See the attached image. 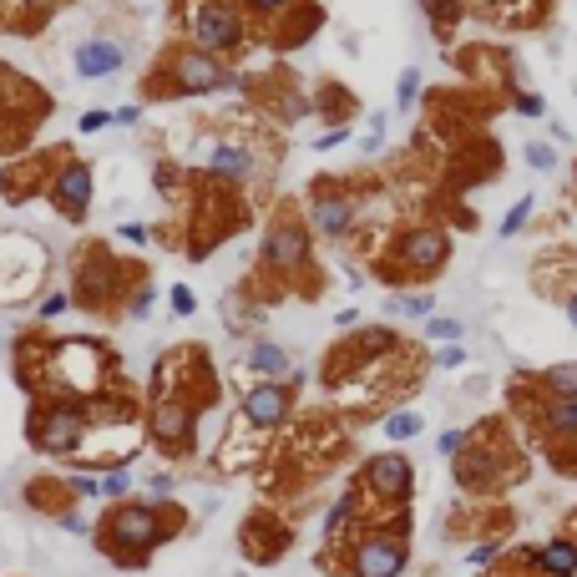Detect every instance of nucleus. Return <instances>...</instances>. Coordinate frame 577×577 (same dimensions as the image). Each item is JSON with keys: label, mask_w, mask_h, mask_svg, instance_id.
<instances>
[{"label": "nucleus", "mask_w": 577, "mask_h": 577, "mask_svg": "<svg viewBox=\"0 0 577 577\" xmlns=\"http://www.w3.org/2000/svg\"><path fill=\"white\" fill-rule=\"evenodd\" d=\"M527 162L537 172H553L557 168V147L553 143H527Z\"/></svg>", "instance_id": "obj_39"}, {"label": "nucleus", "mask_w": 577, "mask_h": 577, "mask_svg": "<svg viewBox=\"0 0 577 577\" xmlns=\"http://www.w3.org/2000/svg\"><path fill=\"white\" fill-rule=\"evenodd\" d=\"M182 31H188L192 46L213 51V56H223V61L249 46V15L239 11V0H188Z\"/></svg>", "instance_id": "obj_16"}, {"label": "nucleus", "mask_w": 577, "mask_h": 577, "mask_svg": "<svg viewBox=\"0 0 577 577\" xmlns=\"http://www.w3.org/2000/svg\"><path fill=\"white\" fill-rule=\"evenodd\" d=\"M400 517H416V461L390 445V451H370V457L355 461L319 532L339 537L349 527H385V522Z\"/></svg>", "instance_id": "obj_6"}, {"label": "nucleus", "mask_w": 577, "mask_h": 577, "mask_svg": "<svg viewBox=\"0 0 577 577\" xmlns=\"http://www.w3.org/2000/svg\"><path fill=\"white\" fill-rule=\"evenodd\" d=\"M380 426H385V436H390V441H416V436L426 431L421 410H390Z\"/></svg>", "instance_id": "obj_30"}, {"label": "nucleus", "mask_w": 577, "mask_h": 577, "mask_svg": "<svg viewBox=\"0 0 577 577\" xmlns=\"http://www.w3.org/2000/svg\"><path fill=\"white\" fill-rule=\"evenodd\" d=\"M92 188H96V172L86 157H61V168L51 172L46 182V203L56 208L66 223H86V213H92Z\"/></svg>", "instance_id": "obj_20"}, {"label": "nucleus", "mask_w": 577, "mask_h": 577, "mask_svg": "<svg viewBox=\"0 0 577 577\" xmlns=\"http://www.w3.org/2000/svg\"><path fill=\"white\" fill-rule=\"evenodd\" d=\"M15 380H21L25 400L31 396H107L117 390L127 375H122L117 349L102 345V339H86V335H31L15 339Z\"/></svg>", "instance_id": "obj_4"}, {"label": "nucleus", "mask_w": 577, "mask_h": 577, "mask_svg": "<svg viewBox=\"0 0 577 577\" xmlns=\"http://www.w3.org/2000/svg\"><path fill=\"white\" fill-rule=\"evenodd\" d=\"M451 481L466 502H506L532 481V451L506 416H481L466 426V445L451 457Z\"/></svg>", "instance_id": "obj_8"}, {"label": "nucleus", "mask_w": 577, "mask_h": 577, "mask_svg": "<svg viewBox=\"0 0 577 577\" xmlns=\"http://www.w3.org/2000/svg\"><path fill=\"white\" fill-rule=\"evenodd\" d=\"M339 143H349V127H329V133L319 137L314 147H319V153H329V147H339Z\"/></svg>", "instance_id": "obj_49"}, {"label": "nucleus", "mask_w": 577, "mask_h": 577, "mask_svg": "<svg viewBox=\"0 0 577 577\" xmlns=\"http://www.w3.org/2000/svg\"><path fill=\"white\" fill-rule=\"evenodd\" d=\"M168 304H172V314H178V319H188V314L198 310V294H192L188 284H172L168 288Z\"/></svg>", "instance_id": "obj_40"}, {"label": "nucleus", "mask_w": 577, "mask_h": 577, "mask_svg": "<svg viewBox=\"0 0 577 577\" xmlns=\"http://www.w3.org/2000/svg\"><path fill=\"white\" fill-rule=\"evenodd\" d=\"M137 117H143V107H137V102H133V107H117V112H112V122H117V127H133Z\"/></svg>", "instance_id": "obj_50"}, {"label": "nucleus", "mask_w": 577, "mask_h": 577, "mask_svg": "<svg viewBox=\"0 0 577 577\" xmlns=\"http://www.w3.org/2000/svg\"><path fill=\"white\" fill-rule=\"evenodd\" d=\"M355 213H360V208H355V198H349L345 188H314L304 223H310L314 243H339L355 229Z\"/></svg>", "instance_id": "obj_21"}, {"label": "nucleus", "mask_w": 577, "mask_h": 577, "mask_svg": "<svg viewBox=\"0 0 577 577\" xmlns=\"http://www.w3.org/2000/svg\"><path fill=\"white\" fill-rule=\"evenodd\" d=\"M466 6H476V11H506V6H517V0H466Z\"/></svg>", "instance_id": "obj_51"}, {"label": "nucleus", "mask_w": 577, "mask_h": 577, "mask_svg": "<svg viewBox=\"0 0 577 577\" xmlns=\"http://www.w3.org/2000/svg\"><path fill=\"white\" fill-rule=\"evenodd\" d=\"M451 253H457V239L436 223H416V229H400L385 249V259H375V274L385 284H421V279H436L445 264H451Z\"/></svg>", "instance_id": "obj_12"}, {"label": "nucleus", "mask_w": 577, "mask_h": 577, "mask_svg": "<svg viewBox=\"0 0 577 577\" xmlns=\"http://www.w3.org/2000/svg\"><path fill=\"white\" fill-rule=\"evenodd\" d=\"M178 182H182V172L172 168V162H153V188L162 192V198H168V192L178 188Z\"/></svg>", "instance_id": "obj_42"}, {"label": "nucleus", "mask_w": 577, "mask_h": 577, "mask_svg": "<svg viewBox=\"0 0 577 577\" xmlns=\"http://www.w3.org/2000/svg\"><path fill=\"white\" fill-rule=\"evenodd\" d=\"M143 279H147L143 269L127 274V264H117L107 249H86L72 269V304L86 314H102V319H122L133 288L143 284Z\"/></svg>", "instance_id": "obj_13"}, {"label": "nucleus", "mask_w": 577, "mask_h": 577, "mask_svg": "<svg viewBox=\"0 0 577 577\" xmlns=\"http://www.w3.org/2000/svg\"><path fill=\"white\" fill-rule=\"evenodd\" d=\"M506 410H512L532 457L547 461L563 481H577V400L542 396L537 385L517 370L506 380Z\"/></svg>", "instance_id": "obj_9"}, {"label": "nucleus", "mask_w": 577, "mask_h": 577, "mask_svg": "<svg viewBox=\"0 0 577 577\" xmlns=\"http://www.w3.org/2000/svg\"><path fill=\"white\" fill-rule=\"evenodd\" d=\"M557 537H563V542H573V553H577V502L563 512V522H557Z\"/></svg>", "instance_id": "obj_48"}, {"label": "nucleus", "mask_w": 577, "mask_h": 577, "mask_svg": "<svg viewBox=\"0 0 577 577\" xmlns=\"http://www.w3.org/2000/svg\"><path fill=\"white\" fill-rule=\"evenodd\" d=\"M172 486H178L172 471H153V476H147V496H172Z\"/></svg>", "instance_id": "obj_47"}, {"label": "nucleus", "mask_w": 577, "mask_h": 577, "mask_svg": "<svg viewBox=\"0 0 577 577\" xmlns=\"http://www.w3.org/2000/svg\"><path fill=\"white\" fill-rule=\"evenodd\" d=\"M416 557V517L385 527H349L339 537H319L314 573L325 577H400Z\"/></svg>", "instance_id": "obj_10"}, {"label": "nucleus", "mask_w": 577, "mask_h": 577, "mask_svg": "<svg viewBox=\"0 0 577 577\" xmlns=\"http://www.w3.org/2000/svg\"><path fill=\"white\" fill-rule=\"evenodd\" d=\"M233 542H239V557L249 567H279L294 553V542H300V517L274 502H253L239 517Z\"/></svg>", "instance_id": "obj_14"}, {"label": "nucleus", "mask_w": 577, "mask_h": 577, "mask_svg": "<svg viewBox=\"0 0 577 577\" xmlns=\"http://www.w3.org/2000/svg\"><path fill=\"white\" fill-rule=\"evenodd\" d=\"M512 112H517V117L542 122V117H547V96H542V92H512Z\"/></svg>", "instance_id": "obj_36"}, {"label": "nucleus", "mask_w": 577, "mask_h": 577, "mask_svg": "<svg viewBox=\"0 0 577 577\" xmlns=\"http://www.w3.org/2000/svg\"><path fill=\"white\" fill-rule=\"evenodd\" d=\"M76 127L92 137V133H102V127H112V112H107V107H86L82 117H76Z\"/></svg>", "instance_id": "obj_43"}, {"label": "nucleus", "mask_w": 577, "mask_h": 577, "mask_svg": "<svg viewBox=\"0 0 577 577\" xmlns=\"http://www.w3.org/2000/svg\"><path fill=\"white\" fill-rule=\"evenodd\" d=\"M192 532V512L178 496H122L92 517V547L117 573H147L162 547Z\"/></svg>", "instance_id": "obj_5"}, {"label": "nucleus", "mask_w": 577, "mask_h": 577, "mask_svg": "<svg viewBox=\"0 0 577 577\" xmlns=\"http://www.w3.org/2000/svg\"><path fill=\"white\" fill-rule=\"evenodd\" d=\"M567 319H573V329H577V288L567 294Z\"/></svg>", "instance_id": "obj_53"}, {"label": "nucleus", "mask_w": 577, "mask_h": 577, "mask_svg": "<svg viewBox=\"0 0 577 577\" xmlns=\"http://www.w3.org/2000/svg\"><path fill=\"white\" fill-rule=\"evenodd\" d=\"M300 375L288 380H249L239 385V406H233V421L218 441L213 476H253V466L264 461V451L274 445V436L284 431L294 416H300Z\"/></svg>", "instance_id": "obj_7"}, {"label": "nucleus", "mask_w": 577, "mask_h": 577, "mask_svg": "<svg viewBox=\"0 0 577 577\" xmlns=\"http://www.w3.org/2000/svg\"><path fill=\"white\" fill-rule=\"evenodd\" d=\"M461 335H466V329H461V319H426V339H436V345H461Z\"/></svg>", "instance_id": "obj_35"}, {"label": "nucleus", "mask_w": 577, "mask_h": 577, "mask_svg": "<svg viewBox=\"0 0 577 577\" xmlns=\"http://www.w3.org/2000/svg\"><path fill=\"white\" fill-rule=\"evenodd\" d=\"M461 445H466V426H451V431H441V441H436V451H441L445 461L457 457Z\"/></svg>", "instance_id": "obj_45"}, {"label": "nucleus", "mask_w": 577, "mask_h": 577, "mask_svg": "<svg viewBox=\"0 0 577 577\" xmlns=\"http://www.w3.org/2000/svg\"><path fill=\"white\" fill-rule=\"evenodd\" d=\"M522 517L512 502H466L461 496L451 512L441 517V542H457V547H512V537H517Z\"/></svg>", "instance_id": "obj_15"}, {"label": "nucleus", "mask_w": 577, "mask_h": 577, "mask_svg": "<svg viewBox=\"0 0 577 577\" xmlns=\"http://www.w3.org/2000/svg\"><path fill=\"white\" fill-rule=\"evenodd\" d=\"M385 314L431 319V314H436V294H426V288H400V294H390V300H385Z\"/></svg>", "instance_id": "obj_28"}, {"label": "nucleus", "mask_w": 577, "mask_h": 577, "mask_svg": "<svg viewBox=\"0 0 577 577\" xmlns=\"http://www.w3.org/2000/svg\"><path fill=\"white\" fill-rule=\"evenodd\" d=\"M288 6H300V0H239V11L249 15V21H259V25L279 21V15H284Z\"/></svg>", "instance_id": "obj_31"}, {"label": "nucleus", "mask_w": 577, "mask_h": 577, "mask_svg": "<svg viewBox=\"0 0 577 577\" xmlns=\"http://www.w3.org/2000/svg\"><path fill=\"white\" fill-rule=\"evenodd\" d=\"M288 375H294V360H288L284 345H274V339H253V345L243 349L239 385H249V380H288Z\"/></svg>", "instance_id": "obj_25"}, {"label": "nucleus", "mask_w": 577, "mask_h": 577, "mask_svg": "<svg viewBox=\"0 0 577 577\" xmlns=\"http://www.w3.org/2000/svg\"><path fill=\"white\" fill-rule=\"evenodd\" d=\"M253 172H259V157L243 143H213L203 153V178L213 182H249Z\"/></svg>", "instance_id": "obj_24"}, {"label": "nucleus", "mask_w": 577, "mask_h": 577, "mask_svg": "<svg viewBox=\"0 0 577 577\" xmlns=\"http://www.w3.org/2000/svg\"><path fill=\"white\" fill-rule=\"evenodd\" d=\"M218 406H223V380L213 370V355L203 345L162 349L143 396L147 445L162 461H192L198 457L203 416H213Z\"/></svg>", "instance_id": "obj_2"}, {"label": "nucleus", "mask_w": 577, "mask_h": 577, "mask_svg": "<svg viewBox=\"0 0 577 577\" xmlns=\"http://www.w3.org/2000/svg\"><path fill=\"white\" fill-rule=\"evenodd\" d=\"M51 253L31 233H0V304L41 300Z\"/></svg>", "instance_id": "obj_18"}, {"label": "nucleus", "mask_w": 577, "mask_h": 577, "mask_svg": "<svg viewBox=\"0 0 577 577\" xmlns=\"http://www.w3.org/2000/svg\"><path fill=\"white\" fill-rule=\"evenodd\" d=\"M117 239L127 243V249H147V243H153V229H147V223H117Z\"/></svg>", "instance_id": "obj_41"}, {"label": "nucleus", "mask_w": 577, "mask_h": 577, "mask_svg": "<svg viewBox=\"0 0 577 577\" xmlns=\"http://www.w3.org/2000/svg\"><path fill=\"white\" fill-rule=\"evenodd\" d=\"M532 208H537V203H532V198H517V203L506 208V218H502V223H496V233H502V239H517V233L527 229Z\"/></svg>", "instance_id": "obj_32"}, {"label": "nucleus", "mask_w": 577, "mask_h": 577, "mask_svg": "<svg viewBox=\"0 0 577 577\" xmlns=\"http://www.w3.org/2000/svg\"><path fill=\"white\" fill-rule=\"evenodd\" d=\"M122 61H127V51L112 36H86L82 46L72 51V66L82 82H112V76L122 72Z\"/></svg>", "instance_id": "obj_22"}, {"label": "nucleus", "mask_w": 577, "mask_h": 577, "mask_svg": "<svg viewBox=\"0 0 577 577\" xmlns=\"http://www.w3.org/2000/svg\"><path fill=\"white\" fill-rule=\"evenodd\" d=\"M102 496V481L76 471V476H61V471H36V476H25L21 486V506L31 517H46V522H66L76 517V506Z\"/></svg>", "instance_id": "obj_19"}, {"label": "nucleus", "mask_w": 577, "mask_h": 577, "mask_svg": "<svg viewBox=\"0 0 577 577\" xmlns=\"http://www.w3.org/2000/svg\"><path fill=\"white\" fill-rule=\"evenodd\" d=\"M66 310H72V294H66V288H51V294H41L36 300L41 319H56V314H66Z\"/></svg>", "instance_id": "obj_38"}, {"label": "nucleus", "mask_w": 577, "mask_h": 577, "mask_svg": "<svg viewBox=\"0 0 577 577\" xmlns=\"http://www.w3.org/2000/svg\"><path fill=\"white\" fill-rule=\"evenodd\" d=\"M314 269V233L304 218L294 213H279L274 223L264 229L259 239V274L279 279V284H294Z\"/></svg>", "instance_id": "obj_17"}, {"label": "nucleus", "mask_w": 577, "mask_h": 577, "mask_svg": "<svg viewBox=\"0 0 577 577\" xmlns=\"http://www.w3.org/2000/svg\"><path fill=\"white\" fill-rule=\"evenodd\" d=\"M102 496H107V502L133 496V471H127V466H122V471H107V476H102Z\"/></svg>", "instance_id": "obj_37"}, {"label": "nucleus", "mask_w": 577, "mask_h": 577, "mask_svg": "<svg viewBox=\"0 0 577 577\" xmlns=\"http://www.w3.org/2000/svg\"><path fill=\"white\" fill-rule=\"evenodd\" d=\"M335 325H339V329H355V325H360V310H339Z\"/></svg>", "instance_id": "obj_52"}, {"label": "nucleus", "mask_w": 577, "mask_h": 577, "mask_svg": "<svg viewBox=\"0 0 577 577\" xmlns=\"http://www.w3.org/2000/svg\"><path fill=\"white\" fill-rule=\"evenodd\" d=\"M542 396L553 400H577V360H563V365H547V370H522Z\"/></svg>", "instance_id": "obj_27"}, {"label": "nucleus", "mask_w": 577, "mask_h": 577, "mask_svg": "<svg viewBox=\"0 0 577 577\" xmlns=\"http://www.w3.org/2000/svg\"><path fill=\"white\" fill-rule=\"evenodd\" d=\"M51 157H61V153H51ZM46 153H36V157H21L15 168H6L0 172V188H6V203H31L36 198V188H46V172H56L61 162H51Z\"/></svg>", "instance_id": "obj_23"}, {"label": "nucleus", "mask_w": 577, "mask_h": 577, "mask_svg": "<svg viewBox=\"0 0 577 577\" xmlns=\"http://www.w3.org/2000/svg\"><path fill=\"white\" fill-rule=\"evenodd\" d=\"M421 15L441 31V36H451L461 25V15H466V0H421Z\"/></svg>", "instance_id": "obj_29"}, {"label": "nucleus", "mask_w": 577, "mask_h": 577, "mask_svg": "<svg viewBox=\"0 0 577 577\" xmlns=\"http://www.w3.org/2000/svg\"><path fill=\"white\" fill-rule=\"evenodd\" d=\"M153 300H157V284L153 279H143V284L133 288V300H127V314H122V319H133V325L137 319H147V314H153Z\"/></svg>", "instance_id": "obj_33"}, {"label": "nucleus", "mask_w": 577, "mask_h": 577, "mask_svg": "<svg viewBox=\"0 0 577 577\" xmlns=\"http://www.w3.org/2000/svg\"><path fill=\"white\" fill-rule=\"evenodd\" d=\"M157 82H153V96H213V92H243V72H233L223 56L213 51L192 46H172L168 56L157 61Z\"/></svg>", "instance_id": "obj_11"}, {"label": "nucleus", "mask_w": 577, "mask_h": 577, "mask_svg": "<svg viewBox=\"0 0 577 577\" xmlns=\"http://www.w3.org/2000/svg\"><path fill=\"white\" fill-rule=\"evenodd\" d=\"M421 370L426 360L400 339V329L355 325L345 329L339 345L325 349L319 385L339 400L349 426H365V421H385L396 410V400H406L421 385Z\"/></svg>", "instance_id": "obj_1"}, {"label": "nucleus", "mask_w": 577, "mask_h": 577, "mask_svg": "<svg viewBox=\"0 0 577 577\" xmlns=\"http://www.w3.org/2000/svg\"><path fill=\"white\" fill-rule=\"evenodd\" d=\"M481 577H557V573L542 557V542H512V547H502V557L492 567H481Z\"/></svg>", "instance_id": "obj_26"}, {"label": "nucleus", "mask_w": 577, "mask_h": 577, "mask_svg": "<svg viewBox=\"0 0 577 577\" xmlns=\"http://www.w3.org/2000/svg\"><path fill=\"white\" fill-rule=\"evenodd\" d=\"M416 102H421V72H416V66H406V72H400V82H396V107L410 112Z\"/></svg>", "instance_id": "obj_34"}, {"label": "nucleus", "mask_w": 577, "mask_h": 577, "mask_svg": "<svg viewBox=\"0 0 577 577\" xmlns=\"http://www.w3.org/2000/svg\"><path fill=\"white\" fill-rule=\"evenodd\" d=\"M436 365H441V370H461V365H466V345H441Z\"/></svg>", "instance_id": "obj_46"}, {"label": "nucleus", "mask_w": 577, "mask_h": 577, "mask_svg": "<svg viewBox=\"0 0 577 577\" xmlns=\"http://www.w3.org/2000/svg\"><path fill=\"white\" fill-rule=\"evenodd\" d=\"M355 457V431L349 421L314 410V416H294L284 431L274 436V445L264 451V461L253 466V492L259 502H274L294 517H304L314 506V492L335 476L345 461Z\"/></svg>", "instance_id": "obj_3"}, {"label": "nucleus", "mask_w": 577, "mask_h": 577, "mask_svg": "<svg viewBox=\"0 0 577 577\" xmlns=\"http://www.w3.org/2000/svg\"><path fill=\"white\" fill-rule=\"evenodd\" d=\"M304 112H310V96H304V92H288L284 102H279V117H284V122H300Z\"/></svg>", "instance_id": "obj_44"}]
</instances>
